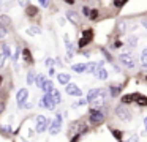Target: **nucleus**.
<instances>
[{
  "label": "nucleus",
  "mask_w": 147,
  "mask_h": 142,
  "mask_svg": "<svg viewBox=\"0 0 147 142\" xmlns=\"http://www.w3.org/2000/svg\"><path fill=\"white\" fill-rule=\"evenodd\" d=\"M2 52H3L5 55H7V59H10V57H13V54H11V47L8 46L7 43H3V44H2Z\"/></svg>",
  "instance_id": "34"
},
{
  "label": "nucleus",
  "mask_w": 147,
  "mask_h": 142,
  "mask_svg": "<svg viewBox=\"0 0 147 142\" xmlns=\"http://www.w3.org/2000/svg\"><path fill=\"white\" fill-rule=\"evenodd\" d=\"M93 76H95L96 79H100V81H106V79L109 77V73L105 69V66H101V68L96 69V73H95Z\"/></svg>",
  "instance_id": "21"
},
{
  "label": "nucleus",
  "mask_w": 147,
  "mask_h": 142,
  "mask_svg": "<svg viewBox=\"0 0 147 142\" xmlns=\"http://www.w3.org/2000/svg\"><path fill=\"white\" fill-rule=\"evenodd\" d=\"M86 104H89L87 98H79L76 103H73V107H82V106H86Z\"/></svg>",
  "instance_id": "37"
},
{
  "label": "nucleus",
  "mask_w": 147,
  "mask_h": 142,
  "mask_svg": "<svg viewBox=\"0 0 147 142\" xmlns=\"http://www.w3.org/2000/svg\"><path fill=\"white\" fill-rule=\"evenodd\" d=\"M65 19L68 22H71L73 25H81V13L79 11H74V9H68L65 13Z\"/></svg>",
  "instance_id": "8"
},
{
  "label": "nucleus",
  "mask_w": 147,
  "mask_h": 142,
  "mask_svg": "<svg viewBox=\"0 0 147 142\" xmlns=\"http://www.w3.org/2000/svg\"><path fill=\"white\" fill-rule=\"evenodd\" d=\"M41 32H43V30L38 27V25H32V27H29V28L26 30V33L30 35V36H35V35H40Z\"/></svg>",
  "instance_id": "26"
},
{
  "label": "nucleus",
  "mask_w": 147,
  "mask_h": 142,
  "mask_svg": "<svg viewBox=\"0 0 147 142\" xmlns=\"http://www.w3.org/2000/svg\"><path fill=\"white\" fill-rule=\"evenodd\" d=\"M142 122H144V129H146V131H147V115L144 117V120H142Z\"/></svg>",
  "instance_id": "53"
},
{
  "label": "nucleus",
  "mask_w": 147,
  "mask_h": 142,
  "mask_svg": "<svg viewBox=\"0 0 147 142\" xmlns=\"http://www.w3.org/2000/svg\"><path fill=\"white\" fill-rule=\"evenodd\" d=\"M138 96H139V93H130V95H123L122 96V100H120V103H123V104H131V103H136V100H138Z\"/></svg>",
  "instance_id": "16"
},
{
  "label": "nucleus",
  "mask_w": 147,
  "mask_h": 142,
  "mask_svg": "<svg viewBox=\"0 0 147 142\" xmlns=\"http://www.w3.org/2000/svg\"><path fill=\"white\" fill-rule=\"evenodd\" d=\"M49 125H51V122H49L48 118H46L45 115H36L35 118V131L36 133H45L49 129Z\"/></svg>",
  "instance_id": "6"
},
{
  "label": "nucleus",
  "mask_w": 147,
  "mask_h": 142,
  "mask_svg": "<svg viewBox=\"0 0 147 142\" xmlns=\"http://www.w3.org/2000/svg\"><path fill=\"white\" fill-rule=\"evenodd\" d=\"M141 25H142V27L147 30V16H144V17H141Z\"/></svg>",
  "instance_id": "49"
},
{
  "label": "nucleus",
  "mask_w": 147,
  "mask_h": 142,
  "mask_svg": "<svg viewBox=\"0 0 147 142\" xmlns=\"http://www.w3.org/2000/svg\"><path fill=\"white\" fill-rule=\"evenodd\" d=\"M114 112H115V117H117L119 120H122V122H130V120L133 118V114H131L130 107H128L127 104H123V103L117 104L115 109H114Z\"/></svg>",
  "instance_id": "4"
},
{
  "label": "nucleus",
  "mask_w": 147,
  "mask_h": 142,
  "mask_svg": "<svg viewBox=\"0 0 147 142\" xmlns=\"http://www.w3.org/2000/svg\"><path fill=\"white\" fill-rule=\"evenodd\" d=\"M65 92H67V95H70V96H78V98L82 96V90H81L76 84H73V82L65 85Z\"/></svg>",
  "instance_id": "11"
},
{
  "label": "nucleus",
  "mask_w": 147,
  "mask_h": 142,
  "mask_svg": "<svg viewBox=\"0 0 147 142\" xmlns=\"http://www.w3.org/2000/svg\"><path fill=\"white\" fill-rule=\"evenodd\" d=\"M112 65H114V69H115L117 73H120V71H122V69H120V66H119L117 63H112Z\"/></svg>",
  "instance_id": "52"
},
{
  "label": "nucleus",
  "mask_w": 147,
  "mask_h": 142,
  "mask_svg": "<svg viewBox=\"0 0 147 142\" xmlns=\"http://www.w3.org/2000/svg\"><path fill=\"white\" fill-rule=\"evenodd\" d=\"M0 129H2L5 134H11V126L10 125H2V126H0Z\"/></svg>",
  "instance_id": "41"
},
{
  "label": "nucleus",
  "mask_w": 147,
  "mask_h": 142,
  "mask_svg": "<svg viewBox=\"0 0 147 142\" xmlns=\"http://www.w3.org/2000/svg\"><path fill=\"white\" fill-rule=\"evenodd\" d=\"M71 69H73L74 73H86L87 71V63H73L71 65Z\"/></svg>",
  "instance_id": "23"
},
{
  "label": "nucleus",
  "mask_w": 147,
  "mask_h": 142,
  "mask_svg": "<svg viewBox=\"0 0 147 142\" xmlns=\"http://www.w3.org/2000/svg\"><path fill=\"white\" fill-rule=\"evenodd\" d=\"M63 3H67V5H70V6H73L74 3H76V0H62Z\"/></svg>",
  "instance_id": "50"
},
{
  "label": "nucleus",
  "mask_w": 147,
  "mask_h": 142,
  "mask_svg": "<svg viewBox=\"0 0 147 142\" xmlns=\"http://www.w3.org/2000/svg\"><path fill=\"white\" fill-rule=\"evenodd\" d=\"M5 60H7V55H5L3 52H0V68L5 66Z\"/></svg>",
  "instance_id": "42"
},
{
  "label": "nucleus",
  "mask_w": 147,
  "mask_h": 142,
  "mask_svg": "<svg viewBox=\"0 0 147 142\" xmlns=\"http://www.w3.org/2000/svg\"><path fill=\"white\" fill-rule=\"evenodd\" d=\"M40 106L45 107V109H48V110H54L55 106H57V103L54 101V98H52L51 93H45L43 98H41V101H40Z\"/></svg>",
  "instance_id": "7"
},
{
  "label": "nucleus",
  "mask_w": 147,
  "mask_h": 142,
  "mask_svg": "<svg viewBox=\"0 0 147 142\" xmlns=\"http://www.w3.org/2000/svg\"><path fill=\"white\" fill-rule=\"evenodd\" d=\"M81 136H82V134H81V133H76V134H74V136H73V139H71V141H70V142H79V139H81Z\"/></svg>",
  "instance_id": "46"
},
{
  "label": "nucleus",
  "mask_w": 147,
  "mask_h": 142,
  "mask_svg": "<svg viewBox=\"0 0 147 142\" xmlns=\"http://www.w3.org/2000/svg\"><path fill=\"white\" fill-rule=\"evenodd\" d=\"M57 81H59V84H60V85H67V84H70L71 76L68 74V73H59V74H57Z\"/></svg>",
  "instance_id": "20"
},
{
  "label": "nucleus",
  "mask_w": 147,
  "mask_h": 142,
  "mask_svg": "<svg viewBox=\"0 0 147 142\" xmlns=\"http://www.w3.org/2000/svg\"><path fill=\"white\" fill-rule=\"evenodd\" d=\"M98 96H100V87H96V88H90V90L87 92L86 98H87V101H89V104H92Z\"/></svg>",
  "instance_id": "15"
},
{
  "label": "nucleus",
  "mask_w": 147,
  "mask_h": 142,
  "mask_svg": "<svg viewBox=\"0 0 147 142\" xmlns=\"http://www.w3.org/2000/svg\"><path fill=\"white\" fill-rule=\"evenodd\" d=\"M105 120H106V109L105 107H103V109H95V107H92V109L89 110V123L92 126H100Z\"/></svg>",
  "instance_id": "1"
},
{
  "label": "nucleus",
  "mask_w": 147,
  "mask_h": 142,
  "mask_svg": "<svg viewBox=\"0 0 147 142\" xmlns=\"http://www.w3.org/2000/svg\"><path fill=\"white\" fill-rule=\"evenodd\" d=\"M51 95H52V98H54V101H55L57 104L62 103V95H60V92H59L57 88H54V92H52Z\"/></svg>",
  "instance_id": "36"
},
{
  "label": "nucleus",
  "mask_w": 147,
  "mask_h": 142,
  "mask_svg": "<svg viewBox=\"0 0 147 142\" xmlns=\"http://www.w3.org/2000/svg\"><path fill=\"white\" fill-rule=\"evenodd\" d=\"M119 63H120L123 68H127V69H134L138 66V60L134 59V55H133V52H122V54H119Z\"/></svg>",
  "instance_id": "3"
},
{
  "label": "nucleus",
  "mask_w": 147,
  "mask_h": 142,
  "mask_svg": "<svg viewBox=\"0 0 147 142\" xmlns=\"http://www.w3.org/2000/svg\"><path fill=\"white\" fill-rule=\"evenodd\" d=\"M49 76H55V68H54V66L49 68Z\"/></svg>",
  "instance_id": "51"
},
{
  "label": "nucleus",
  "mask_w": 147,
  "mask_h": 142,
  "mask_svg": "<svg viewBox=\"0 0 147 142\" xmlns=\"http://www.w3.org/2000/svg\"><path fill=\"white\" fill-rule=\"evenodd\" d=\"M41 90L45 92V93H52V92H54V82H52L51 79H48V81L45 82V85L41 87Z\"/></svg>",
  "instance_id": "24"
},
{
  "label": "nucleus",
  "mask_w": 147,
  "mask_h": 142,
  "mask_svg": "<svg viewBox=\"0 0 147 142\" xmlns=\"http://www.w3.org/2000/svg\"><path fill=\"white\" fill-rule=\"evenodd\" d=\"M90 11H92V6H89V5H82V8H81V16H82V17H87V19H89Z\"/></svg>",
  "instance_id": "29"
},
{
  "label": "nucleus",
  "mask_w": 147,
  "mask_h": 142,
  "mask_svg": "<svg viewBox=\"0 0 147 142\" xmlns=\"http://www.w3.org/2000/svg\"><path fill=\"white\" fill-rule=\"evenodd\" d=\"M18 3H19L21 6H24V8H26L27 5H30V0H18Z\"/></svg>",
  "instance_id": "47"
},
{
  "label": "nucleus",
  "mask_w": 147,
  "mask_h": 142,
  "mask_svg": "<svg viewBox=\"0 0 147 142\" xmlns=\"http://www.w3.org/2000/svg\"><path fill=\"white\" fill-rule=\"evenodd\" d=\"M52 3V0H38V5L41 6V8H49Z\"/></svg>",
  "instance_id": "39"
},
{
  "label": "nucleus",
  "mask_w": 147,
  "mask_h": 142,
  "mask_svg": "<svg viewBox=\"0 0 147 142\" xmlns=\"http://www.w3.org/2000/svg\"><path fill=\"white\" fill-rule=\"evenodd\" d=\"M130 30L131 28H130V25H128V19H119V21L115 22V33L117 35H125Z\"/></svg>",
  "instance_id": "9"
},
{
  "label": "nucleus",
  "mask_w": 147,
  "mask_h": 142,
  "mask_svg": "<svg viewBox=\"0 0 147 142\" xmlns=\"http://www.w3.org/2000/svg\"><path fill=\"white\" fill-rule=\"evenodd\" d=\"M103 2H109V0H103Z\"/></svg>",
  "instance_id": "57"
},
{
  "label": "nucleus",
  "mask_w": 147,
  "mask_h": 142,
  "mask_svg": "<svg viewBox=\"0 0 147 142\" xmlns=\"http://www.w3.org/2000/svg\"><path fill=\"white\" fill-rule=\"evenodd\" d=\"M35 79H36V74H35V71H33V69H30V71L27 73V84H29V85L35 84Z\"/></svg>",
  "instance_id": "33"
},
{
  "label": "nucleus",
  "mask_w": 147,
  "mask_h": 142,
  "mask_svg": "<svg viewBox=\"0 0 147 142\" xmlns=\"http://www.w3.org/2000/svg\"><path fill=\"white\" fill-rule=\"evenodd\" d=\"M125 141L127 142H139V136L134 134V133H130V134L125 136Z\"/></svg>",
  "instance_id": "35"
},
{
  "label": "nucleus",
  "mask_w": 147,
  "mask_h": 142,
  "mask_svg": "<svg viewBox=\"0 0 147 142\" xmlns=\"http://www.w3.org/2000/svg\"><path fill=\"white\" fill-rule=\"evenodd\" d=\"M22 59H24V63H27V65H32L33 63V57H32L30 49H27V47L22 49Z\"/></svg>",
  "instance_id": "22"
},
{
  "label": "nucleus",
  "mask_w": 147,
  "mask_h": 142,
  "mask_svg": "<svg viewBox=\"0 0 147 142\" xmlns=\"http://www.w3.org/2000/svg\"><path fill=\"white\" fill-rule=\"evenodd\" d=\"M63 41H65V47H67V57L68 59H73V55L76 54V47L73 43L70 41V38H68V35H65L63 36Z\"/></svg>",
  "instance_id": "13"
},
{
  "label": "nucleus",
  "mask_w": 147,
  "mask_h": 142,
  "mask_svg": "<svg viewBox=\"0 0 147 142\" xmlns=\"http://www.w3.org/2000/svg\"><path fill=\"white\" fill-rule=\"evenodd\" d=\"M79 54H82L84 57H90L92 55V50H89V49H81V50H78Z\"/></svg>",
  "instance_id": "44"
},
{
  "label": "nucleus",
  "mask_w": 147,
  "mask_h": 142,
  "mask_svg": "<svg viewBox=\"0 0 147 142\" xmlns=\"http://www.w3.org/2000/svg\"><path fill=\"white\" fill-rule=\"evenodd\" d=\"M90 2H92V3H100L101 0H90Z\"/></svg>",
  "instance_id": "55"
},
{
  "label": "nucleus",
  "mask_w": 147,
  "mask_h": 142,
  "mask_svg": "<svg viewBox=\"0 0 147 142\" xmlns=\"http://www.w3.org/2000/svg\"><path fill=\"white\" fill-rule=\"evenodd\" d=\"M29 100V88H19L16 93V101H18V106L24 107V104L27 103Z\"/></svg>",
  "instance_id": "10"
},
{
  "label": "nucleus",
  "mask_w": 147,
  "mask_h": 142,
  "mask_svg": "<svg viewBox=\"0 0 147 142\" xmlns=\"http://www.w3.org/2000/svg\"><path fill=\"white\" fill-rule=\"evenodd\" d=\"M54 65H57V66H63V63H62V59H60V57H55V59H54Z\"/></svg>",
  "instance_id": "48"
},
{
  "label": "nucleus",
  "mask_w": 147,
  "mask_h": 142,
  "mask_svg": "<svg viewBox=\"0 0 147 142\" xmlns=\"http://www.w3.org/2000/svg\"><path fill=\"white\" fill-rule=\"evenodd\" d=\"M141 66L147 68V47H144L142 52H141Z\"/></svg>",
  "instance_id": "32"
},
{
  "label": "nucleus",
  "mask_w": 147,
  "mask_h": 142,
  "mask_svg": "<svg viewBox=\"0 0 147 142\" xmlns=\"http://www.w3.org/2000/svg\"><path fill=\"white\" fill-rule=\"evenodd\" d=\"M122 87L123 85L122 84H112V85H109V93H111V98H117L119 95H120V92H122Z\"/></svg>",
  "instance_id": "17"
},
{
  "label": "nucleus",
  "mask_w": 147,
  "mask_h": 142,
  "mask_svg": "<svg viewBox=\"0 0 147 142\" xmlns=\"http://www.w3.org/2000/svg\"><path fill=\"white\" fill-rule=\"evenodd\" d=\"M45 65L48 66V68H51V66H54V59H51V57H48V59L45 60Z\"/></svg>",
  "instance_id": "43"
},
{
  "label": "nucleus",
  "mask_w": 147,
  "mask_h": 142,
  "mask_svg": "<svg viewBox=\"0 0 147 142\" xmlns=\"http://www.w3.org/2000/svg\"><path fill=\"white\" fill-rule=\"evenodd\" d=\"M122 46H123V41H122L120 35L115 33V36H112L111 40H109V46H108V49H109V50H117V49H120Z\"/></svg>",
  "instance_id": "12"
},
{
  "label": "nucleus",
  "mask_w": 147,
  "mask_h": 142,
  "mask_svg": "<svg viewBox=\"0 0 147 142\" xmlns=\"http://www.w3.org/2000/svg\"><path fill=\"white\" fill-rule=\"evenodd\" d=\"M100 16H101V13H100L98 8H92V11H90V16H89V21L95 22L100 19Z\"/></svg>",
  "instance_id": "27"
},
{
  "label": "nucleus",
  "mask_w": 147,
  "mask_h": 142,
  "mask_svg": "<svg viewBox=\"0 0 147 142\" xmlns=\"http://www.w3.org/2000/svg\"><path fill=\"white\" fill-rule=\"evenodd\" d=\"M98 68H100L98 62H87V71L86 73H89V74H95Z\"/></svg>",
  "instance_id": "25"
},
{
  "label": "nucleus",
  "mask_w": 147,
  "mask_h": 142,
  "mask_svg": "<svg viewBox=\"0 0 147 142\" xmlns=\"http://www.w3.org/2000/svg\"><path fill=\"white\" fill-rule=\"evenodd\" d=\"M62 122H63V117H62V114L60 112H55V115H54V120L51 122V125H49V134L51 136H55V134H59L60 133V129H62Z\"/></svg>",
  "instance_id": "5"
},
{
  "label": "nucleus",
  "mask_w": 147,
  "mask_h": 142,
  "mask_svg": "<svg viewBox=\"0 0 147 142\" xmlns=\"http://www.w3.org/2000/svg\"><path fill=\"white\" fill-rule=\"evenodd\" d=\"M21 54H22V49H21V47H18V49H16V52L13 54V62H14V63L18 62V59H19V55H21Z\"/></svg>",
  "instance_id": "40"
},
{
  "label": "nucleus",
  "mask_w": 147,
  "mask_h": 142,
  "mask_svg": "<svg viewBox=\"0 0 147 142\" xmlns=\"http://www.w3.org/2000/svg\"><path fill=\"white\" fill-rule=\"evenodd\" d=\"M11 24V19L7 14H0V27H7Z\"/></svg>",
  "instance_id": "30"
},
{
  "label": "nucleus",
  "mask_w": 147,
  "mask_h": 142,
  "mask_svg": "<svg viewBox=\"0 0 147 142\" xmlns=\"http://www.w3.org/2000/svg\"><path fill=\"white\" fill-rule=\"evenodd\" d=\"M38 13H40L38 6H35V5H27L26 6V16H27V17L33 19V17L38 16Z\"/></svg>",
  "instance_id": "14"
},
{
  "label": "nucleus",
  "mask_w": 147,
  "mask_h": 142,
  "mask_svg": "<svg viewBox=\"0 0 147 142\" xmlns=\"http://www.w3.org/2000/svg\"><path fill=\"white\" fill-rule=\"evenodd\" d=\"M7 33H8L7 27H0V40H2V38H5V36H7Z\"/></svg>",
  "instance_id": "45"
},
{
  "label": "nucleus",
  "mask_w": 147,
  "mask_h": 142,
  "mask_svg": "<svg viewBox=\"0 0 147 142\" xmlns=\"http://www.w3.org/2000/svg\"><path fill=\"white\" fill-rule=\"evenodd\" d=\"M127 2L128 0H112V8L120 9V8H123V6L127 5Z\"/></svg>",
  "instance_id": "31"
},
{
  "label": "nucleus",
  "mask_w": 147,
  "mask_h": 142,
  "mask_svg": "<svg viewBox=\"0 0 147 142\" xmlns=\"http://www.w3.org/2000/svg\"><path fill=\"white\" fill-rule=\"evenodd\" d=\"M100 52H101L103 59H105L108 63H114V55L111 54V50H109L108 47H100Z\"/></svg>",
  "instance_id": "18"
},
{
  "label": "nucleus",
  "mask_w": 147,
  "mask_h": 142,
  "mask_svg": "<svg viewBox=\"0 0 147 142\" xmlns=\"http://www.w3.org/2000/svg\"><path fill=\"white\" fill-rule=\"evenodd\" d=\"M93 36H95V33H93V28L92 27H89V28H84L82 32H81V36H79V40H78V49H86L89 44H92V41H93Z\"/></svg>",
  "instance_id": "2"
},
{
  "label": "nucleus",
  "mask_w": 147,
  "mask_h": 142,
  "mask_svg": "<svg viewBox=\"0 0 147 142\" xmlns=\"http://www.w3.org/2000/svg\"><path fill=\"white\" fill-rule=\"evenodd\" d=\"M136 103L139 104V106H147V96H144V95L139 93V96H138Z\"/></svg>",
  "instance_id": "38"
},
{
  "label": "nucleus",
  "mask_w": 147,
  "mask_h": 142,
  "mask_svg": "<svg viewBox=\"0 0 147 142\" xmlns=\"http://www.w3.org/2000/svg\"><path fill=\"white\" fill-rule=\"evenodd\" d=\"M48 81V77H46L45 74H36V79H35V85L38 88H41L43 85H45V82Z\"/></svg>",
  "instance_id": "28"
},
{
  "label": "nucleus",
  "mask_w": 147,
  "mask_h": 142,
  "mask_svg": "<svg viewBox=\"0 0 147 142\" xmlns=\"http://www.w3.org/2000/svg\"><path fill=\"white\" fill-rule=\"evenodd\" d=\"M138 41H139V38H138L136 35H128L125 43H127V46L130 47V49H134V47L138 46Z\"/></svg>",
  "instance_id": "19"
},
{
  "label": "nucleus",
  "mask_w": 147,
  "mask_h": 142,
  "mask_svg": "<svg viewBox=\"0 0 147 142\" xmlns=\"http://www.w3.org/2000/svg\"><path fill=\"white\" fill-rule=\"evenodd\" d=\"M2 82H3V76H0V87H2Z\"/></svg>",
  "instance_id": "56"
},
{
  "label": "nucleus",
  "mask_w": 147,
  "mask_h": 142,
  "mask_svg": "<svg viewBox=\"0 0 147 142\" xmlns=\"http://www.w3.org/2000/svg\"><path fill=\"white\" fill-rule=\"evenodd\" d=\"M3 107H5V104H3V101H0V112L3 110Z\"/></svg>",
  "instance_id": "54"
}]
</instances>
